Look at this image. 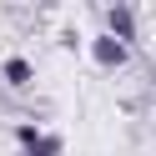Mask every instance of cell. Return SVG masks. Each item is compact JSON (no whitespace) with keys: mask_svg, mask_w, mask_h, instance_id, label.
<instances>
[{"mask_svg":"<svg viewBox=\"0 0 156 156\" xmlns=\"http://www.w3.org/2000/svg\"><path fill=\"white\" fill-rule=\"evenodd\" d=\"M111 20H116V30H121V35H131V10H111Z\"/></svg>","mask_w":156,"mask_h":156,"instance_id":"cell-2","label":"cell"},{"mask_svg":"<svg viewBox=\"0 0 156 156\" xmlns=\"http://www.w3.org/2000/svg\"><path fill=\"white\" fill-rule=\"evenodd\" d=\"M121 41H101V45H96V61H106V66H116V61H121Z\"/></svg>","mask_w":156,"mask_h":156,"instance_id":"cell-1","label":"cell"}]
</instances>
